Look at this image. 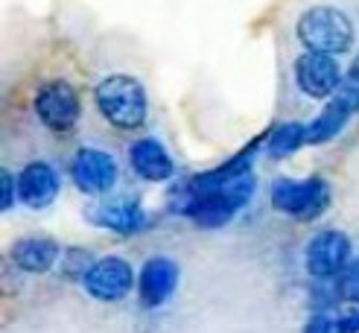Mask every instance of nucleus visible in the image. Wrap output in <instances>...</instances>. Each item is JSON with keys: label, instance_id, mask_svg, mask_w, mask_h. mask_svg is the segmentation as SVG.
<instances>
[{"label": "nucleus", "instance_id": "obj_1", "mask_svg": "<svg viewBox=\"0 0 359 333\" xmlns=\"http://www.w3.org/2000/svg\"><path fill=\"white\" fill-rule=\"evenodd\" d=\"M255 187H257L255 172L245 170L210 193H202V196H196V199L172 202V210L190 217L199 228H222L225 222H231L240 214L251 196H255Z\"/></svg>", "mask_w": 359, "mask_h": 333}, {"label": "nucleus", "instance_id": "obj_2", "mask_svg": "<svg viewBox=\"0 0 359 333\" xmlns=\"http://www.w3.org/2000/svg\"><path fill=\"white\" fill-rule=\"evenodd\" d=\"M94 102H97L100 114L109 120L114 129H123V132L140 129L149 114V100H147V91H143L140 79L126 76V74L105 76L94 91Z\"/></svg>", "mask_w": 359, "mask_h": 333}, {"label": "nucleus", "instance_id": "obj_3", "mask_svg": "<svg viewBox=\"0 0 359 333\" xmlns=\"http://www.w3.org/2000/svg\"><path fill=\"white\" fill-rule=\"evenodd\" d=\"M295 35L304 50L339 56V53H348L353 44V24L345 12L333 6H313L298 18Z\"/></svg>", "mask_w": 359, "mask_h": 333}, {"label": "nucleus", "instance_id": "obj_4", "mask_svg": "<svg viewBox=\"0 0 359 333\" xmlns=\"http://www.w3.org/2000/svg\"><path fill=\"white\" fill-rule=\"evenodd\" d=\"M330 205V184L321 175H310V179H278L272 184V208L280 214L310 222L318 219Z\"/></svg>", "mask_w": 359, "mask_h": 333}, {"label": "nucleus", "instance_id": "obj_5", "mask_svg": "<svg viewBox=\"0 0 359 333\" xmlns=\"http://www.w3.org/2000/svg\"><path fill=\"white\" fill-rule=\"evenodd\" d=\"M32 105H35V117L41 120V126L56 135L74 132L79 123V114H82V102H79L76 88L65 79L44 82L39 91H35Z\"/></svg>", "mask_w": 359, "mask_h": 333}, {"label": "nucleus", "instance_id": "obj_6", "mask_svg": "<svg viewBox=\"0 0 359 333\" xmlns=\"http://www.w3.org/2000/svg\"><path fill=\"white\" fill-rule=\"evenodd\" d=\"M345 82V74L330 53L304 50L295 62V85L310 100H330Z\"/></svg>", "mask_w": 359, "mask_h": 333}, {"label": "nucleus", "instance_id": "obj_7", "mask_svg": "<svg viewBox=\"0 0 359 333\" xmlns=\"http://www.w3.org/2000/svg\"><path fill=\"white\" fill-rule=\"evenodd\" d=\"M70 179L74 184L88 193V196H100L109 193L117 184V161L111 152L97 149V147H82L74 161H70Z\"/></svg>", "mask_w": 359, "mask_h": 333}, {"label": "nucleus", "instance_id": "obj_8", "mask_svg": "<svg viewBox=\"0 0 359 333\" xmlns=\"http://www.w3.org/2000/svg\"><path fill=\"white\" fill-rule=\"evenodd\" d=\"M82 284L97 301H123L135 287V269L123 257H102L88 269Z\"/></svg>", "mask_w": 359, "mask_h": 333}, {"label": "nucleus", "instance_id": "obj_9", "mask_svg": "<svg viewBox=\"0 0 359 333\" xmlns=\"http://www.w3.org/2000/svg\"><path fill=\"white\" fill-rule=\"evenodd\" d=\"M304 260H307V269L313 278H336L351 263V240L342 231H336V228L318 231L307 243Z\"/></svg>", "mask_w": 359, "mask_h": 333}, {"label": "nucleus", "instance_id": "obj_10", "mask_svg": "<svg viewBox=\"0 0 359 333\" xmlns=\"http://www.w3.org/2000/svg\"><path fill=\"white\" fill-rule=\"evenodd\" d=\"M178 287V263L170 257H149L137 272V298L147 310L167 304Z\"/></svg>", "mask_w": 359, "mask_h": 333}, {"label": "nucleus", "instance_id": "obj_11", "mask_svg": "<svg viewBox=\"0 0 359 333\" xmlns=\"http://www.w3.org/2000/svg\"><path fill=\"white\" fill-rule=\"evenodd\" d=\"M59 187H62L59 172L47 161H29L18 172V202L32 210L53 205V199L59 196Z\"/></svg>", "mask_w": 359, "mask_h": 333}, {"label": "nucleus", "instance_id": "obj_12", "mask_svg": "<svg viewBox=\"0 0 359 333\" xmlns=\"http://www.w3.org/2000/svg\"><path fill=\"white\" fill-rule=\"evenodd\" d=\"M129 164L132 170L147 182H167L172 179L175 164L170 152L164 149V144L155 137H140L129 147Z\"/></svg>", "mask_w": 359, "mask_h": 333}, {"label": "nucleus", "instance_id": "obj_13", "mask_svg": "<svg viewBox=\"0 0 359 333\" xmlns=\"http://www.w3.org/2000/svg\"><path fill=\"white\" fill-rule=\"evenodd\" d=\"M94 222L102 228H111L117 234H137L149 228V214L140 202L120 199V202H102L94 210Z\"/></svg>", "mask_w": 359, "mask_h": 333}, {"label": "nucleus", "instance_id": "obj_14", "mask_svg": "<svg viewBox=\"0 0 359 333\" xmlns=\"http://www.w3.org/2000/svg\"><path fill=\"white\" fill-rule=\"evenodd\" d=\"M12 260L18 269H24L29 275H44L56 266L59 245L50 237H21L12 245Z\"/></svg>", "mask_w": 359, "mask_h": 333}, {"label": "nucleus", "instance_id": "obj_15", "mask_svg": "<svg viewBox=\"0 0 359 333\" xmlns=\"http://www.w3.org/2000/svg\"><path fill=\"white\" fill-rule=\"evenodd\" d=\"M353 114H356L353 105L342 94H333L325 109H321V114L307 123V144L318 147V144H327V140H333L339 132L348 126V120Z\"/></svg>", "mask_w": 359, "mask_h": 333}, {"label": "nucleus", "instance_id": "obj_16", "mask_svg": "<svg viewBox=\"0 0 359 333\" xmlns=\"http://www.w3.org/2000/svg\"><path fill=\"white\" fill-rule=\"evenodd\" d=\"M307 144V123H298V120H290V123H280L269 132L266 137V149L272 158H286L298 152V147Z\"/></svg>", "mask_w": 359, "mask_h": 333}, {"label": "nucleus", "instance_id": "obj_17", "mask_svg": "<svg viewBox=\"0 0 359 333\" xmlns=\"http://www.w3.org/2000/svg\"><path fill=\"white\" fill-rule=\"evenodd\" d=\"M94 257L88 254L85 249H70V252H65V260H62V272L67 275V278H85L88 275V269L94 266Z\"/></svg>", "mask_w": 359, "mask_h": 333}, {"label": "nucleus", "instance_id": "obj_18", "mask_svg": "<svg viewBox=\"0 0 359 333\" xmlns=\"http://www.w3.org/2000/svg\"><path fill=\"white\" fill-rule=\"evenodd\" d=\"M339 295H342L345 301L359 304V260H351L345 272L339 275Z\"/></svg>", "mask_w": 359, "mask_h": 333}, {"label": "nucleus", "instance_id": "obj_19", "mask_svg": "<svg viewBox=\"0 0 359 333\" xmlns=\"http://www.w3.org/2000/svg\"><path fill=\"white\" fill-rule=\"evenodd\" d=\"M336 94H345V100L353 105V109L359 111V56L353 59V64L348 67V74H345V82L342 88H339Z\"/></svg>", "mask_w": 359, "mask_h": 333}, {"label": "nucleus", "instance_id": "obj_20", "mask_svg": "<svg viewBox=\"0 0 359 333\" xmlns=\"http://www.w3.org/2000/svg\"><path fill=\"white\" fill-rule=\"evenodd\" d=\"M0 208L4 210H9L12 205H15V199H18V175H12L9 170H4L0 172Z\"/></svg>", "mask_w": 359, "mask_h": 333}, {"label": "nucleus", "instance_id": "obj_21", "mask_svg": "<svg viewBox=\"0 0 359 333\" xmlns=\"http://www.w3.org/2000/svg\"><path fill=\"white\" fill-rule=\"evenodd\" d=\"M304 333H336V325L327 319V315H313L304 327Z\"/></svg>", "mask_w": 359, "mask_h": 333}, {"label": "nucleus", "instance_id": "obj_22", "mask_svg": "<svg viewBox=\"0 0 359 333\" xmlns=\"http://www.w3.org/2000/svg\"><path fill=\"white\" fill-rule=\"evenodd\" d=\"M336 333H359V310L342 315V319L336 322Z\"/></svg>", "mask_w": 359, "mask_h": 333}]
</instances>
